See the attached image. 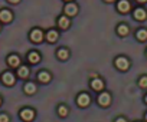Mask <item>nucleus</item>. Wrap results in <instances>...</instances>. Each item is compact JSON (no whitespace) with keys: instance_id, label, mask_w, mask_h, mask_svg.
Instances as JSON below:
<instances>
[{"instance_id":"16","label":"nucleus","mask_w":147,"mask_h":122,"mask_svg":"<svg viewBox=\"0 0 147 122\" xmlns=\"http://www.w3.org/2000/svg\"><path fill=\"white\" fill-rule=\"evenodd\" d=\"M38 78H39V81H40L42 83H48V82L51 81V75H49L48 72H40Z\"/></svg>"},{"instance_id":"15","label":"nucleus","mask_w":147,"mask_h":122,"mask_svg":"<svg viewBox=\"0 0 147 122\" xmlns=\"http://www.w3.org/2000/svg\"><path fill=\"white\" fill-rule=\"evenodd\" d=\"M18 75H19V78H28L29 76V69L26 66H20L18 69Z\"/></svg>"},{"instance_id":"8","label":"nucleus","mask_w":147,"mask_h":122,"mask_svg":"<svg viewBox=\"0 0 147 122\" xmlns=\"http://www.w3.org/2000/svg\"><path fill=\"white\" fill-rule=\"evenodd\" d=\"M90 102H91V99H90V96H88V95L82 93V95H80V96H78V105H80V106L85 108V106H88V105H90Z\"/></svg>"},{"instance_id":"2","label":"nucleus","mask_w":147,"mask_h":122,"mask_svg":"<svg viewBox=\"0 0 147 122\" xmlns=\"http://www.w3.org/2000/svg\"><path fill=\"white\" fill-rule=\"evenodd\" d=\"M2 82L6 85V86H13L15 85V76L10 73V72H6L2 75Z\"/></svg>"},{"instance_id":"20","label":"nucleus","mask_w":147,"mask_h":122,"mask_svg":"<svg viewBox=\"0 0 147 122\" xmlns=\"http://www.w3.org/2000/svg\"><path fill=\"white\" fill-rule=\"evenodd\" d=\"M68 56H69V53H68V50H65V49H61V50L58 52V57L62 59V60L68 59Z\"/></svg>"},{"instance_id":"17","label":"nucleus","mask_w":147,"mask_h":122,"mask_svg":"<svg viewBox=\"0 0 147 122\" xmlns=\"http://www.w3.org/2000/svg\"><path fill=\"white\" fill-rule=\"evenodd\" d=\"M25 92H26L28 95H33V93L36 92V86H35L33 83H26V85H25Z\"/></svg>"},{"instance_id":"29","label":"nucleus","mask_w":147,"mask_h":122,"mask_svg":"<svg viewBox=\"0 0 147 122\" xmlns=\"http://www.w3.org/2000/svg\"><path fill=\"white\" fill-rule=\"evenodd\" d=\"M146 121H147V113H146Z\"/></svg>"},{"instance_id":"12","label":"nucleus","mask_w":147,"mask_h":122,"mask_svg":"<svg viewBox=\"0 0 147 122\" xmlns=\"http://www.w3.org/2000/svg\"><path fill=\"white\" fill-rule=\"evenodd\" d=\"M28 59H29L30 63H38L39 60H40V56H39V53H36V52H30L29 56H28Z\"/></svg>"},{"instance_id":"18","label":"nucleus","mask_w":147,"mask_h":122,"mask_svg":"<svg viewBox=\"0 0 147 122\" xmlns=\"http://www.w3.org/2000/svg\"><path fill=\"white\" fill-rule=\"evenodd\" d=\"M58 23H59V27H62V29H68L69 27V20L66 17H61L58 20Z\"/></svg>"},{"instance_id":"27","label":"nucleus","mask_w":147,"mask_h":122,"mask_svg":"<svg viewBox=\"0 0 147 122\" xmlns=\"http://www.w3.org/2000/svg\"><path fill=\"white\" fill-rule=\"evenodd\" d=\"M137 2H140V3H144V2H147V0H137Z\"/></svg>"},{"instance_id":"22","label":"nucleus","mask_w":147,"mask_h":122,"mask_svg":"<svg viewBox=\"0 0 147 122\" xmlns=\"http://www.w3.org/2000/svg\"><path fill=\"white\" fill-rule=\"evenodd\" d=\"M58 112H59L61 116H66V115H68V108H65V106H59Z\"/></svg>"},{"instance_id":"33","label":"nucleus","mask_w":147,"mask_h":122,"mask_svg":"<svg viewBox=\"0 0 147 122\" xmlns=\"http://www.w3.org/2000/svg\"><path fill=\"white\" fill-rule=\"evenodd\" d=\"M68 2H69V0H68Z\"/></svg>"},{"instance_id":"19","label":"nucleus","mask_w":147,"mask_h":122,"mask_svg":"<svg viewBox=\"0 0 147 122\" xmlns=\"http://www.w3.org/2000/svg\"><path fill=\"white\" fill-rule=\"evenodd\" d=\"M118 35H120V36H127V35H128V27H127L125 25L118 26Z\"/></svg>"},{"instance_id":"23","label":"nucleus","mask_w":147,"mask_h":122,"mask_svg":"<svg viewBox=\"0 0 147 122\" xmlns=\"http://www.w3.org/2000/svg\"><path fill=\"white\" fill-rule=\"evenodd\" d=\"M138 85H140L141 88H147V76H143V78H140V82H138Z\"/></svg>"},{"instance_id":"31","label":"nucleus","mask_w":147,"mask_h":122,"mask_svg":"<svg viewBox=\"0 0 147 122\" xmlns=\"http://www.w3.org/2000/svg\"><path fill=\"white\" fill-rule=\"evenodd\" d=\"M0 103H2V99H0Z\"/></svg>"},{"instance_id":"9","label":"nucleus","mask_w":147,"mask_h":122,"mask_svg":"<svg viewBox=\"0 0 147 122\" xmlns=\"http://www.w3.org/2000/svg\"><path fill=\"white\" fill-rule=\"evenodd\" d=\"M77 12H78V7H77L75 5H66V6H65V13H66L68 16H75Z\"/></svg>"},{"instance_id":"13","label":"nucleus","mask_w":147,"mask_h":122,"mask_svg":"<svg viewBox=\"0 0 147 122\" xmlns=\"http://www.w3.org/2000/svg\"><path fill=\"white\" fill-rule=\"evenodd\" d=\"M91 86H92L95 91H101V89L104 88V82H102L101 79H94L92 83H91Z\"/></svg>"},{"instance_id":"6","label":"nucleus","mask_w":147,"mask_h":122,"mask_svg":"<svg viewBox=\"0 0 147 122\" xmlns=\"http://www.w3.org/2000/svg\"><path fill=\"white\" fill-rule=\"evenodd\" d=\"M7 63H9V66H12V68H18V66L20 65V57L16 56V55H10V56L7 57Z\"/></svg>"},{"instance_id":"32","label":"nucleus","mask_w":147,"mask_h":122,"mask_svg":"<svg viewBox=\"0 0 147 122\" xmlns=\"http://www.w3.org/2000/svg\"><path fill=\"white\" fill-rule=\"evenodd\" d=\"M0 29H2V27H0Z\"/></svg>"},{"instance_id":"4","label":"nucleus","mask_w":147,"mask_h":122,"mask_svg":"<svg viewBox=\"0 0 147 122\" xmlns=\"http://www.w3.org/2000/svg\"><path fill=\"white\" fill-rule=\"evenodd\" d=\"M20 118H22L23 121H26V122H30V121L35 118V112H33L32 109H23V111L20 112Z\"/></svg>"},{"instance_id":"7","label":"nucleus","mask_w":147,"mask_h":122,"mask_svg":"<svg viewBox=\"0 0 147 122\" xmlns=\"http://www.w3.org/2000/svg\"><path fill=\"white\" fill-rule=\"evenodd\" d=\"M98 102H100L101 106H108L110 102H111V96L108 93H101L100 98H98Z\"/></svg>"},{"instance_id":"1","label":"nucleus","mask_w":147,"mask_h":122,"mask_svg":"<svg viewBox=\"0 0 147 122\" xmlns=\"http://www.w3.org/2000/svg\"><path fill=\"white\" fill-rule=\"evenodd\" d=\"M12 19H13V15H12L10 10H6V9L0 10V22L9 23V22H12Z\"/></svg>"},{"instance_id":"21","label":"nucleus","mask_w":147,"mask_h":122,"mask_svg":"<svg viewBox=\"0 0 147 122\" xmlns=\"http://www.w3.org/2000/svg\"><path fill=\"white\" fill-rule=\"evenodd\" d=\"M136 36H137L138 40H146L147 39V30H138Z\"/></svg>"},{"instance_id":"30","label":"nucleus","mask_w":147,"mask_h":122,"mask_svg":"<svg viewBox=\"0 0 147 122\" xmlns=\"http://www.w3.org/2000/svg\"><path fill=\"white\" fill-rule=\"evenodd\" d=\"M146 102H147V96H146Z\"/></svg>"},{"instance_id":"3","label":"nucleus","mask_w":147,"mask_h":122,"mask_svg":"<svg viewBox=\"0 0 147 122\" xmlns=\"http://www.w3.org/2000/svg\"><path fill=\"white\" fill-rule=\"evenodd\" d=\"M115 66H117L120 71H127L128 66H130V62H128L125 57H118V59L115 60Z\"/></svg>"},{"instance_id":"28","label":"nucleus","mask_w":147,"mask_h":122,"mask_svg":"<svg viewBox=\"0 0 147 122\" xmlns=\"http://www.w3.org/2000/svg\"><path fill=\"white\" fill-rule=\"evenodd\" d=\"M105 2H113V0H105Z\"/></svg>"},{"instance_id":"5","label":"nucleus","mask_w":147,"mask_h":122,"mask_svg":"<svg viewBox=\"0 0 147 122\" xmlns=\"http://www.w3.org/2000/svg\"><path fill=\"white\" fill-rule=\"evenodd\" d=\"M42 39H43V33H42L39 29H35V30L30 32V40H32V42L39 43V42H42Z\"/></svg>"},{"instance_id":"14","label":"nucleus","mask_w":147,"mask_h":122,"mask_svg":"<svg viewBox=\"0 0 147 122\" xmlns=\"http://www.w3.org/2000/svg\"><path fill=\"white\" fill-rule=\"evenodd\" d=\"M46 39H48L49 42L58 40V32H56V30H49V32L46 33Z\"/></svg>"},{"instance_id":"25","label":"nucleus","mask_w":147,"mask_h":122,"mask_svg":"<svg viewBox=\"0 0 147 122\" xmlns=\"http://www.w3.org/2000/svg\"><path fill=\"white\" fill-rule=\"evenodd\" d=\"M7 2H9V3H13V5H16V3H19V2H20V0H7Z\"/></svg>"},{"instance_id":"11","label":"nucleus","mask_w":147,"mask_h":122,"mask_svg":"<svg viewBox=\"0 0 147 122\" xmlns=\"http://www.w3.org/2000/svg\"><path fill=\"white\" fill-rule=\"evenodd\" d=\"M146 16H147V12L143 10V9H137L134 12V19H137V20H144Z\"/></svg>"},{"instance_id":"26","label":"nucleus","mask_w":147,"mask_h":122,"mask_svg":"<svg viewBox=\"0 0 147 122\" xmlns=\"http://www.w3.org/2000/svg\"><path fill=\"white\" fill-rule=\"evenodd\" d=\"M117 122H127V121H125V119H118Z\"/></svg>"},{"instance_id":"24","label":"nucleus","mask_w":147,"mask_h":122,"mask_svg":"<svg viewBox=\"0 0 147 122\" xmlns=\"http://www.w3.org/2000/svg\"><path fill=\"white\" fill-rule=\"evenodd\" d=\"M0 122H9V116L6 113H0Z\"/></svg>"},{"instance_id":"10","label":"nucleus","mask_w":147,"mask_h":122,"mask_svg":"<svg viewBox=\"0 0 147 122\" xmlns=\"http://www.w3.org/2000/svg\"><path fill=\"white\" fill-rule=\"evenodd\" d=\"M118 10L121 13H127L130 10V3L127 2V0H121V2L118 3Z\"/></svg>"}]
</instances>
